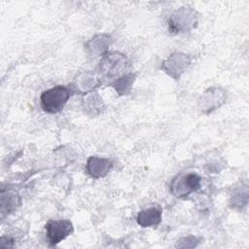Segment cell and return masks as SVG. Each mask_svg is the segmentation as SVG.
I'll return each mask as SVG.
<instances>
[{
	"instance_id": "1",
	"label": "cell",
	"mask_w": 249,
	"mask_h": 249,
	"mask_svg": "<svg viewBox=\"0 0 249 249\" xmlns=\"http://www.w3.org/2000/svg\"><path fill=\"white\" fill-rule=\"evenodd\" d=\"M70 95V89L67 87L55 86L43 91L40 96L41 107L47 113H57L63 109Z\"/></svg>"
},
{
	"instance_id": "5",
	"label": "cell",
	"mask_w": 249,
	"mask_h": 249,
	"mask_svg": "<svg viewBox=\"0 0 249 249\" xmlns=\"http://www.w3.org/2000/svg\"><path fill=\"white\" fill-rule=\"evenodd\" d=\"M162 211L160 207H150L140 211L137 214L136 220L141 227H152L160 224L161 220Z\"/></svg>"
},
{
	"instance_id": "6",
	"label": "cell",
	"mask_w": 249,
	"mask_h": 249,
	"mask_svg": "<svg viewBox=\"0 0 249 249\" xmlns=\"http://www.w3.org/2000/svg\"><path fill=\"white\" fill-rule=\"evenodd\" d=\"M100 62L102 71L106 72L109 75L116 74L122 71L124 67H125V57L117 53H114V63H112L110 53H106Z\"/></svg>"
},
{
	"instance_id": "2",
	"label": "cell",
	"mask_w": 249,
	"mask_h": 249,
	"mask_svg": "<svg viewBox=\"0 0 249 249\" xmlns=\"http://www.w3.org/2000/svg\"><path fill=\"white\" fill-rule=\"evenodd\" d=\"M46 231L50 244L54 246L72 233L73 226L69 220H52L47 223Z\"/></svg>"
},
{
	"instance_id": "7",
	"label": "cell",
	"mask_w": 249,
	"mask_h": 249,
	"mask_svg": "<svg viewBox=\"0 0 249 249\" xmlns=\"http://www.w3.org/2000/svg\"><path fill=\"white\" fill-rule=\"evenodd\" d=\"M133 80H134V75H132V74L125 75V76L118 79L114 83V87L120 94H124L129 90V89L133 83Z\"/></svg>"
},
{
	"instance_id": "3",
	"label": "cell",
	"mask_w": 249,
	"mask_h": 249,
	"mask_svg": "<svg viewBox=\"0 0 249 249\" xmlns=\"http://www.w3.org/2000/svg\"><path fill=\"white\" fill-rule=\"evenodd\" d=\"M199 187L200 177L196 173H189L175 179L171 185V190L175 196H184L198 190Z\"/></svg>"
},
{
	"instance_id": "4",
	"label": "cell",
	"mask_w": 249,
	"mask_h": 249,
	"mask_svg": "<svg viewBox=\"0 0 249 249\" xmlns=\"http://www.w3.org/2000/svg\"><path fill=\"white\" fill-rule=\"evenodd\" d=\"M113 162L109 159L90 157L87 162L88 173L95 179L104 177L112 168Z\"/></svg>"
}]
</instances>
